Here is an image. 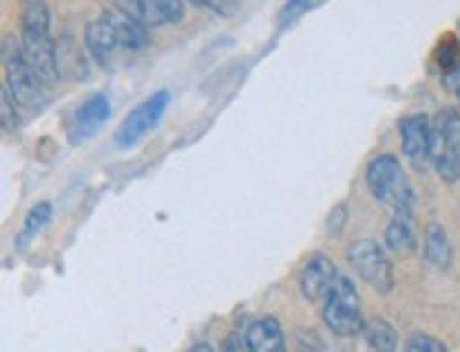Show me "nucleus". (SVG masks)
Listing matches in <instances>:
<instances>
[{
  "mask_svg": "<svg viewBox=\"0 0 460 352\" xmlns=\"http://www.w3.org/2000/svg\"><path fill=\"white\" fill-rule=\"evenodd\" d=\"M17 43L46 85H55L60 80V55L51 40V12L46 0H23L21 4V40Z\"/></svg>",
  "mask_w": 460,
  "mask_h": 352,
  "instance_id": "nucleus-1",
  "label": "nucleus"
},
{
  "mask_svg": "<svg viewBox=\"0 0 460 352\" xmlns=\"http://www.w3.org/2000/svg\"><path fill=\"white\" fill-rule=\"evenodd\" d=\"M367 188L381 205H389L395 214H412L415 210V190L393 154H381L367 165Z\"/></svg>",
  "mask_w": 460,
  "mask_h": 352,
  "instance_id": "nucleus-2",
  "label": "nucleus"
},
{
  "mask_svg": "<svg viewBox=\"0 0 460 352\" xmlns=\"http://www.w3.org/2000/svg\"><path fill=\"white\" fill-rule=\"evenodd\" d=\"M4 72H6V85L12 88L17 109L26 114H38L46 105V83L40 80V75L29 66L21 43H14L12 38H6L4 43Z\"/></svg>",
  "mask_w": 460,
  "mask_h": 352,
  "instance_id": "nucleus-3",
  "label": "nucleus"
},
{
  "mask_svg": "<svg viewBox=\"0 0 460 352\" xmlns=\"http://www.w3.org/2000/svg\"><path fill=\"white\" fill-rule=\"evenodd\" d=\"M322 319H324L327 330L335 332V336H341V339L358 336V332L364 330L361 295L347 276H341L339 281H335L332 293L327 295V302L322 307Z\"/></svg>",
  "mask_w": 460,
  "mask_h": 352,
  "instance_id": "nucleus-4",
  "label": "nucleus"
},
{
  "mask_svg": "<svg viewBox=\"0 0 460 352\" xmlns=\"http://www.w3.org/2000/svg\"><path fill=\"white\" fill-rule=\"evenodd\" d=\"M432 165L444 182H460V111L455 109L432 119Z\"/></svg>",
  "mask_w": 460,
  "mask_h": 352,
  "instance_id": "nucleus-5",
  "label": "nucleus"
},
{
  "mask_svg": "<svg viewBox=\"0 0 460 352\" xmlns=\"http://www.w3.org/2000/svg\"><path fill=\"white\" fill-rule=\"evenodd\" d=\"M347 261L349 268L361 276V281H367L369 287L378 293H393L395 287V270L393 261L384 253V248L373 239H358L347 248Z\"/></svg>",
  "mask_w": 460,
  "mask_h": 352,
  "instance_id": "nucleus-6",
  "label": "nucleus"
},
{
  "mask_svg": "<svg viewBox=\"0 0 460 352\" xmlns=\"http://www.w3.org/2000/svg\"><path fill=\"white\" fill-rule=\"evenodd\" d=\"M168 100H171V94L168 92H156V94H151L146 102H139L137 109L122 119V126L117 128V134H114V145L117 148H134L139 139H143L159 119H163V114H165V109H168Z\"/></svg>",
  "mask_w": 460,
  "mask_h": 352,
  "instance_id": "nucleus-7",
  "label": "nucleus"
},
{
  "mask_svg": "<svg viewBox=\"0 0 460 352\" xmlns=\"http://www.w3.org/2000/svg\"><path fill=\"white\" fill-rule=\"evenodd\" d=\"M401 148L415 171H427L432 165V119L427 114H410L401 119Z\"/></svg>",
  "mask_w": 460,
  "mask_h": 352,
  "instance_id": "nucleus-8",
  "label": "nucleus"
},
{
  "mask_svg": "<svg viewBox=\"0 0 460 352\" xmlns=\"http://www.w3.org/2000/svg\"><path fill=\"white\" fill-rule=\"evenodd\" d=\"M341 278L339 268L322 253H315L305 261L302 273H298V290L307 298V302H327V295L332 293L335 281Z\"/></svg>",
  "mask_w": 460,
  "mask_h": 352,
  "instance_id": "nucleus-9",
  "label": "nucleus"
},
{
  "mask_svg": "<svg viewBox=\"0 0 460 352\" xmlns=\"http://www.w3.org/2000/svg\"><path fill=\"white\" fill-rule=\"evenodd\" d=\"M122 12L151 26H171L182 21V0H117Z\"/></svg>",
  "mask_w": 460,
  "mask_h": 352,
  "instance_id": "nucleus-10",
  "label": "nucleus"
},
{
  "mask_svg": "<svg viewBox=\"0 0 460 352\" xmlns=\"http://www.w3.org/2000/svg\"><path fill=\"white\" fill-rule=\"evenodd\" d=\"M109 114H111V105L105 94H94L88 102H83L75 114V122H72V143H85V139H92L105 126Z\"/></svg>",
  "mask_w": 460,
  "mask_h": 352,
  "instance_id": "nucleus-11",
  "label": "nucleus"
},
{
  "mask_svg": "<svg viewBox=\"0 0 460 352\" xmlns=\"http://www.w3.org/2000/svg\"><path fill=\"white\" fill-rule=\"evenodd\" d=\"M244 344L251 352H288L285 330L273 315H261L244 330Z\"/></svg>",
  "mask_w": 460,
  "mask_h": 352,
  "instance_id": "nucleus-12",
  "label": "nucleus"
},
{
  "mask_svg": "<svg viewBox=\"0 0 460 352\" xmlns=\"http://www.w3.org/2000/svg\"><path fill=\"white\" fill-rule=\"evenodd\" d=\"M85 48H88V55L94 57L97 66H111L114 55L122 51L111 23L105 21V14H100L97 21H92L85 26Z\"/></svg>",
  "mask_w": 460,
  "mask_h": 352,
  "instance_id": "nucleus-13",
  "label": "nucleus"
},
{
  "mask_svg": "<svg viewBox=\"0 0 460 352\" xmlns=\"http://www.w3.org/2000/svg\"><path fill=\"white\" fill-rule=\"evenodd\" d=\"M102 14H105V21L111 23L122 51H139V48H146L151 43L148 26L143 21H137V17H131L128 12L111 9V12H102Z\"/></svg>",
  "mask_w": 460,
  "mask_h": 352,
  "instance_id": "nucleus-14",
  "label": "nucleus"
},
{
  "mask_svg": "<svg viewBox=\"0 0 460 352\" xmlns=\"http://www.w3.org/2000/svg\"><path fill=\"white\" fill-rule=\"evenodd\" d=\"M386 248L395 253H412L418 248V233L412 214H395L386 224Z\"/></svg>",
  "mask_w": 460,
  "mask_h": 352,
  "instance_id": "nucleus-15",
  "label": "nucleus"
},
{
  "mask_svg": "<svg viewBox=\"0 0 460 352\" xmlns=\"http://www.w3.org/2000/svg\"><path fill=\"white\" fill-rule=\"evenodd\" d=\"M423 259L427 264L438 270H447L452 264V244H449V236L440 224H429L427 227V236H423Z\"/></svg>",
  "mask_w": 460,
  "mask_h": 352,
  "instance_id": "nucleus-16",
  "label": "nucleus"
},
{
  "mask_svg": "<svg viewBox=\"0 0 460 352\" xmlns=\"http://www.w3.org/2000/svg\"><path fill=\"white\" fill-rule=\"evenodd\" d=\"M361 336L373 352H395L398 349V332L384 319H367Z\"/></svg>",
  "mask_w": 460,
  "mask_h": 352,
  "instance_id": "nucleus-17",
  "label": "nucleus"
},
{
  "mask_svg": "<svg viewBox=\"0 0 460 352\" xmlns=\"http://www.w3.org/2000/svg\"><path fill=\"white\" fill-rule=\"evenodd\" d=\"M49 219H51V205H49V202H38V205H34V207L29 210L26 222H23L21 236H17V248H26V244L49 224Z\"/></svg>",
  "mask_w": 460,
  "mask_h": 352,
  "instance_id": "nucleus-18",
  "label": "nucleus"
},
{
  "mask_svg": "<svg viewBox=\"0 0 460 352\" xmlns=\"http://www.w3.org/2000/svg\"><path fill=\"white\" fill-rule=\"evenodd\" d=\"M310 6H313V0H288V4L281 6V14H279V26L285 29V26L296 23L298 17H302L305 12H310Z\"/></svg>",
  "mask_w": 460,
  "mask_h": 352,
  "instance_id": "nucleus-19",
  "label": "nucleus"
},
{
  "mask_svg": "<svg viewBox=\"0 0 460 352\" xmlns=\"http://www.w3.org/2000/svg\"><path fill=\"white\" fill-rule=\"evenodd\" d=\"M403 352H447V344L438 341L435 336H423V332H418V336L406 341Z\"/></svg>",
  "mask_w": 460,
  "mask_h": 352,
  "instance_id": "nucleus-20",
  "label": "nucleus"
},
{
  "mask_svg": "<svg viewBox=\"0 0 460 352\" xmlns=\"http://www.w3.org/2000/svg\"><path fill=\"white\" fill-rule=\"evenodd\" d=\"M0 117H4V131H14L17 128V102L12 88L4 83V102H0Z\"/></svg>",
  "mask_w": 460,
  "mask_h": 352,
  "instance_id": "nucleus-21",
  "label": "nucleus"
},
{
  "mask_svg": "<svg viewBox=\"0 0 460 352\" xmlns=\"http://www.w3.org/2000/svg\"><path fill=\"white\" fill-rule=\"evenodd\" d=\"M188 4L199 6V9H208L214 14H234L236 12V0H188Z\"/></svg>",
  "mask_w": 460,
  "mask_h": 352,
  "instance_id": "nucleus-22",
  "label": "nucleus"
},
{
  "mask_svg": "<svg viewBox=\"0 0 460 352\" xmlns=\"http://www.w3.org/2000/svg\"><path fill=\"white\" fill-rule=\"evenodd\" d=\"M219 352H251V349H247V344H244L242 336H236V332H230V336L222 341V349H219Z\"/></svg>",
  "mask_w": 460,
  "mask_h": 352,
  "instance_id": "nucleus-23",
  "label": "nucleus"
},
{
  "mask_svg": "<svg viewBox=\"0 0 460 352\" xmlns=\"http://www.w3.org/2000/svg\"><path fill=\"white\" fill-rule=\"evenodd\" d=\"M447 85L452 88V94L457 97V102H460V63H457V68H455V72H449L447 75ZM460 111V109H457Z\"/></svg>",
  "mask_w": 460,
  "mask_h": 352,
  "instance_id": "nucleus-24",
  "label": "nucleus"
},
{
  "mask_svg": "<svg viewBox=\"0 0 460 352\" xmlns=\"http://www.w3.org/2000/svg\"><path fill=\"white\" fill-rule=\"evenodd\" d=\"M188 352H217V349L210 347V344H193V347H190Z\"/></svg>",
  "mask_w": 460,
  "mask_h": 352,
  "instance_id": "nucleus-25",
  "label": "nucleus"
},
{
  "mask_svg": "<svg viewBox=\"0 0 460 352\" xmlns=\"http://www.w3.org/2000/svg\"><path fill=\"white\" fill-rule=\"evenodd\" d=\"M298 352H315V349H310V347H307V344L302 341V347H298Z\"/></svg>",
  "mask_w": 460,
  "mask_h": 352,
  "instance_id": "nucleus-26",
  "label": "nucleus"
}]
</instances>
